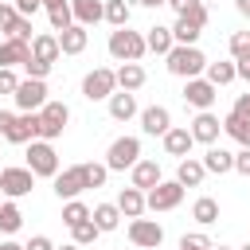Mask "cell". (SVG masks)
Masks as SVG:
<instances>
[{
  "label": "cell",
  "instance_id": "6da1fadb",
  "mask_svg": "<svg viewBox=\"0 0 250 250\" xmlns=\"http://www.w3.org/2000/svg\"><path fill=\"white\" fill-rule=\"evenodd\" d=\"M164 66H168V74H176V78L188 82V78H199V74L207 70V55H203L195 43H191V47H188V43H176V47L164 55Z\"/></svg>",
  "mask_w": 250,
  "mask_h": 250
},
{
  "label": "cell",
  "instance_id": "7a4b0ae2",
  "mask_svg": "<svg viewBox=\"0 0 250 250\" xmlns=\"http://www.w3.org/2000/svg\"><path fill=\"white\" fill-rule=\"evenodd\" d=\"M105 47H109V55H113L117 62H141V55L148 51V47H145V35L133 31V27H113Z\"/></svg>",
  "mask_w": 250,
  "mask_h": 250
},
{
  "label": "cell",
  "instance_id": "3957f363",
  "mask_svg": "<svg viewBox=\"0 0 250 250\" xmlns=\"http://www.w3.org/2000/svg\"><path fill=\"white\" fill-rule=\"evenodd\" d=\"M27 168L35 172V176H47V180H55L59 176V152H55V145L51 141H43V137H35L31 145H27Z\"/></svg>",
  "mask_w": 250,
  "mask_h": 250
},
{
  "label": "cell",
  "instance_id": "277c9868",
  "mask_svg": "<svg viewBox=\"0 0 250 250\" xmlns=\"http://www.w3.org/2000/svg\"><path fill=\"white\" fill-rule=\"evenodd\" d=\"M184 184L180 180H160L156 188H148L145 191V203H148V211H176L180 203H184Z\"/></svg>",
  "mask_w": 250,
  "mask_h": 250
},
{
  "label": "cell",
  "instance_id": "5b68a950",
  "mask_svg": "<svg viewBox=\"0 0 250 250\" xmlns=\"http://www.w3.org/2000/svg\"><path fill=\"white\" fill-rule=\"evenodd\" d=\"M117 90V74L109 66H94L86 78H82V98L86 102H109V94Z\"/></svg>",
  "mask_w": 250,
  "mask_h": 250
},
{
  "label": "cell",
  "instance_id": "8992f818",
  "mask_svg": "<svg viewBox=\"0 0 250 250\" xmlns=\"http://www.w3.org/2000/svg\"><path fill=\"white\" fill-rule=\"evenodd\" d=\"M141 160V137H117L105 152V168L109 172H125Z\"/></svg>",
  "mask_w": 250,
  "mask_h": 250
},
{
  "label": "cell",
  "instance_id": "52a82bcc",
  "mask_svg": "<svg viewBox=\"0 0 250 250\" xmlns=\"http://www.w3.org/2000/svg\"><path fill=\"white\" fill-rule=\"evenodd\" d=\"M66 121H70V105H66V102H47V105L39 109V137H43V141L62 137Z\"/></svg>",
  "mask_w": 250,
  "mask_h": 250
},
{
  "label": "cell",
  "instance_id": "ba28073f",
  "mask_svg": "<svg viewBox=\"0 0 250 250\" xmlns=\"http://www.w3.org/2000/svg\"><path fill=\"white\" fill-rule=\"evenodd\" d=\"M35 172L27 168V164H20V168H4L0 172V191H4V199H23L31 188H35Z\"/></svg>",
  "mask_w": 250,
  "mask_h": 250
},
{
  "label": "cell",
  "instance_id": "9c48e42d",
  "mask_svg": "<svg viewBox=\"0 0 250 250\" xmlns=\"http://www.w3.org/2000/svg\"><path fill=\"white\" fill-rule=\"evenodd\" d=\"M51 90H47V78H20V90L12 94L16 98V105H20V113L23 109H43L51 98H47Z\"/></svg>",
  "mask_w": 250,
  "mask_h": 250
},
{
  "label": "cell",
  "instance_id": "30bf717a",
  "mask_svg": "<svg viewBox=\"0 0 250 250\" xmlns=\"http://www.w3.org/2000/svg\"><path fill=\"white\" fill-rule=\"evenodd\" d=\"M215 98H219V86L211 82V78H188L184 82V102L191 105V109H211L215 105Z\"/></svg>",
  "mask_w": 250,
  "mask_h": 250
},
{
  "label": "cell",
  "instance_id": "8fae6325",
  "mask_svg": "<svg viewBox=\"0 0 250 250\" xmlns=\"http://www.w3.org/2000/svg\"><path fill=\"white\" fill-rule=\"evenodd\" d=\"M129 242L141 250H156L164 242V227L156 219H129Z\"/></svg>",
  "mask_w": 250,
  "mask_h": 250
},
{
  "label": "cell",
  "instance_id": "7c38bea8",
  "mask_svg": "<svg viewBox=\"0 0 250 250\" xmlns=\"http://www.w3.org/2000/svg\"><path fill=\"white\" fill-rule=\"evenodd\" d=\"M86 191V172H82V164H70V168H62L59 176H55V195L66 203V199H78Z\"/></svg>",
  "mask_w": 250,
  "mask_h": 250
},
{
  "label": "cell",
  "instance_id": "4fadbf2b",
  "mask_svg": "<svg viewBox=\"0 0 250 250\" xmlns=\"http://www.w3.org/2000/svg\"><path fill=\"white\" fill-rule=\"evenodd\" d=\"M191 137H195V145H219V133H223V121L211 113V109H199L195 117H191Z\"/></svg>",
  "mask_w": 250,
  "mask_h": 250
},
{
  "label": "cell",
  "instance_id": "5bb4252c",
  "mask_svg": "<svg viewBox=\"0 0 250 250\" xmlns=\"http://www.w3.org/2000/svg\"><path fill=\"white\" fill-rule=\"evenodd\" d=\"M172 129V113H168V105H148V109H141V133H148V137H164Z\"/></svg>",
  "mask_w": 250,
  "mask_h": 250
},
{
  "label": "cell",
  "instance_id": "9a60e30c",
  "mask_svg": "<svg viewBox=\"0 0 250 250\" xmlns=\"http://www.w3.org/2000/svg\"><path fill=\"white\" fill-rule=\"evenodd\" d=\"M160 141H164V152H168V156H180V160H184V156H191V145H195V137H191V129H188V125H172Z\"/></svg>",
  "mask_w": 250,
  "mask_h": 250
},
{
  "label": "cell",
  "instance_id": "2e32d148",
  "mask_svg": "<svg viewBox=\"0 0 250 250\" xmlns=\"http://www.w3.org/2000/svg\"><path fill=\"white\" fill-rule=\"evenodd\" d=\"M199 160H203V168H207L211 176H227V172H234V152L223 148V145H207V152H203Z\"/></svg>",
  "mask_w": 250,
  "mask_h": 250
},
{
  "label": "cell",
  "instance_id": "e0dca14e",
  "mask_svg": "<svg viewBox=\"0 0 250 250\" xmlns=\"http://www.w3.org/2000/svg\"><path fill=\"white\" fill-rule=\"evenodd\" d=\"M160 180H164V176H160V164H156V160H145V156H141V160L129 168V184H133V188H141V191L156 188Z\"/></svg>",
  "mask_w": 250,
  "mask_h": 250
},
{
  "label": "cell",
  "instance_id": "ac0fdd59",
  "mask_svg": "<svg viewBox=\"0 0 250 250\" xmlns=\"http://www.w3.org/2000/svg\"><path fill=\"white\" fill-rule=\"evenodd\" d=\"M113 203L121 207V215H125V219H141V215L148 211V203H145V191H141V188H133V184H129V188H121Z\"/></svg>",
  "mask_w": 250,
  "mask_h": 250
},
{
  "label": "cell",
  "instance_id": "d6986e66",
  "mask_svg": "<svg viewBox=\"0 0 250 250\" xmlns=\"http://www.w3.org/2000/svg\"><path fill=\"white\" fill-rule=\"evenodd\" d=\"M31 55L55 66V62H59V55H62V47H59V35H55V31H39V35L31 39Z\"/></svg>",
  "mask_w": 250,
  "mask_h": 250
},
{
  "label": "cell",
  "instance_id": "ffe728a7",
  "mask_svg": "<svg viewBox=\"0 0 250 250\" xmlns=\"http://www.w3.org/2000/svg\"><path fill=\"white\" fill-rule=\"evenodd\" d=\"M113 74H117V90H129V94H137V90L148 82V74H145L141 62H121Z\"/></svg>",
  "mask_w": 250,
  "mask_h": 250
},
{
  "label": "cell",
  "instance_id": "44dd1931",
  "mask_svg": "<svg viewBox=\"0 0 250 250\" xmlns=\"http://www.w3.org/2000/svg\"><path fill=\"white\" fill-rule=\"evenodd\" d=\"M90 219L98 223V230H102V234H109V230H117V227H121V219H125V215H121V207H117V203H94V207H90Z\"/></svg>",
  "mask_w": 250,
  "mask_h": 250
},
{
  "label": "cell",
  "instance_id": "7402d4cb",
  "mask_svg": "<svg viewBox=\"0 0 250 250\" xmlns=\"http://www.w3.org/2000/svg\"><path fill=\"white\" fill-rule=\"evenodd\" d=\"M31 59V43L23 39H0V66H23Z\"/></svg>",
  "mask_w": 250,
  "mask_h": 250
},
{
  "label": "cell",
  "instance_id": "603a6c76",
  "mask_svg": "<svg viewBox=\"0 0 250 250\" xmlns=\"http://www.w3.org/2000/svg\"><path fill=\"white\" fill-rule=\"evenodd\" d=\"M70 12H74V23H82V27H94L98 20H105L102 0H70Z\"/></svg>",
  "mask_w": 250,
  "mask_h": 250
},
{
  "label": "cell",
  "instance_id": "cb8c5ba5",
  "mask_svg": "<svg viewBox=\"0 0 250 250\" xmlns=\"http://www.w3.org/2000/svg\"><path fill=\"white\" fill-rule=\"evenodd\" d=\"M86 43H90V31H86L82 23H70L66 31H59V47H62V55H82Z\"/></svg>",
  "mask_w": 250,
  "mask_h": 250
},
{
  "label": "cell",
  "instance_id": "d4e9b609",
  "mask_svg": "<svg viewBox=\"0 0 250 250\" xmlns=\"http://www.w3.org/2000/svg\"><path fill=\"white\" fill-rule=\"evenodd\" d=\"M109 117H113V121H129V117H137V94H129V90H113V94H109Z\"/></svg>",
  "mask_w": 250,
  "mask_h": 250
},
{
  "label": "cell",
  "instance_id": "484cf974",
  "mask_svg": "<svg viewBox=\"0 0 250 250\" xmlns=\"http://www.w3.org/2000/svg\"><path fill=\"white\" fill-rule=\"evenodd\" d=\"M203 176H207V168H203V160H199V156H184V160H180V168H176V180H180L184 188H199V184H203Z\"/></svg>",
  "mask_w": 250,
  "mask_h": 250
},
{
  "label": "cell",
  "instance_id": "4316f807",
  "mask_svg": "<svg viewBox=\"0 0 250 250\" xmlns=\"http://www.w3.org/2000/svg\"><path fill=\"white\" fill-rule=\"evenodd\" d=\"M145 47H148L152 55H168V51L176 47V39H172V27H160V23H152V27L145 31Z\"/></svg>",
  "mask_w": 250,
  "mask_h": 250
},
{
  "label": "cell",
  "instance_id": "83f0119b",
  "mask_svg": "<svg viewBox=\"0 0 250 250\" xmlns=\"http://www.w3.org/2000/svg\"><path fill=\"white\" fill-rule=\"evenodd\" d=\"M223 133L230 141H238L242 148H250V117H238V113H227L223 117Z\"/></svg>",
  "mask_w": 250,
  "mask_h": 250
},
{
  "label": "cell",
  "instance_id": "f1b7e54d",
  "mask_svg": "<svg viewBox=\"0 0 250 250\" xmlns=\"http://www.w3.org/2000/svg\"><path fill=\"white\" fill-rule=\"evenodd\" d=\"M203 78H211L215 86H230V82L238 78V62H234V59H230V62H207Z\"/></svg>",
  "mask_w": 250,
  "mask_h": 250
},
{
  "label": "cell",
  "instance_id": "f546056e",
  "mask_svg": "<svg viewBox=\"0 0 250 250\" xmlns=\"http://www.w3.org/2000/svg\"><path fill=\"white\" fill-rule=\"evenodd\" d=\"M191 219H195L199 227H211V223H219V203H215L211 195H199V199L191 203Z\"/></svg>",
  "mask_w": 250,
  "mask_h": 250
},
{
  "label": "cell",
  "instance_id": "4dcf8cb0",
  "mask_svg": "<svg viewBox=\"0 0 250 250\" xmlns=\"http://www.w3.org/2000/svg\"><path fill=\"white\" fill-rule=\"evenodd\" d=\"M23 227V211L16 207V199H4L0 203V234H16Z\"/></svg>",
  "mask_w": 250,
  "mask_h": 250
},
{
  "label": "cell",
  "instance_id": "1f68e13d",
  "mask_svg": "<svg viewBox=\"0 0 250 250\" xmlns=\"http://www.w3.org/2000/svg\"><path fill=\"white\" fill-rule=\"evenodd\" d=\"M199 35H203L199 23H191L188 16H176V23H172V39H176V43H188V47H191V43H199Z\"/></svg>",
  "mask_w": 250,
  "mask_h": 250
},
{
  "label": "cell",
  "instance_id": "d6a6232c",
  "mask_svg": "<svg viewBox=\"0 0 250 250\" xmlns=\"http://www.w3.org/2000/svg\"><path fill=\"white\" fill-rule=\"evenodd\" d=\"M129 20H133V8L125 0H105V23L109 27H129Z\"/></svg>",
  "mask_w": 250,
  "mask_h": 250
},
{
  "label": "cell",
  "instance_id": "836d02e7",
  "mask_svg": "<svg viewBox=\"0 0 250 250\" xmlns=\"http://www.w3.org/2000/svg\"><path fill=\"white\" fill-rule=\"evenodd\" d=\"M98 234H102V230H98V223H94V219H82L78 227H70V242H78V246H94V242H98Z\"/></svg>",
  "mask_w": 250,
  "mask_h": 250
},
{
  "label": "cell",
  "instance_id": "e575fe53",
  "mask_svg": "<svg viewBox=\"0 0 250 250\" xmlns=\"http://www.w3.org/2000/svg\"><path fill=\"white\" fill-rule=\"evenodd\" d=\"M47 20H51V31H66V27L74 23L70 0H66V4H55V8H47Z\"/></svg>",
  "mask_w": 250,
  "mask_h": 250
},
{
  "label": "cell",
  "instance_id": "d590c367",
  "mask_svg": "<svg viewBox=\"0 0 250 250\" xmlns=\"http://www.w3.org/2000/svg\"><path fill=\"white\" fill-rule=\"evenodd\" d=\"M82 172H86V188H105V180H109L105 160H102V164H98V160H86V164H82Z\"/></svg>",
  "mask_w": 250,
  "mask_h": 250
},
{
  "label": "cell",
  "instance_id": "8d00e7d4",
  "mask_svg": "<svg viewBox=\"0 0 250 250\" xmlns=\"http://www.w3.org/2000/svg\"><path fill=\"white\" fill-rule=\"evenodd\" d=\"M82 219H90V207H86L82 199H66V203H62V223H66V227H78Z\"/></svg>",
  "mask_w": 250,
  "mask_h": 250
},
{
  "label": "cell",
  "instance_id": "74e56055",
  "mask_svg": "<svg viewBox=\"0 0 250 250\" xmlns=\"http://www.w3.org/2000/svg\"><path fill=\"white\" fill-rule=\"evenodd\" d=\"M230 59H234V62L250 59V31H234V35H230Z\"/></svg>",
  "mask_w": 250,
  "mask_h": 250
},
{
  "label": "cell",
  "instance_id": "f35d334b",
  "mask_svg": "<svg viewBox=\"0 0 250 250\" xmlns=\"http://www.w3.org/2000/svg\"><path fill=\"white\" fill-rule=\"evenodd\" d=\"M20 23V12H16V4L12 0H0V31L4 35H12V27Z\"/></svg>",
  "mask_w": 250,
  "mask_h": 250
},
{
  "label": "cell",
  "instance_id": "ab89813d",
  "mask_svg": "<svg viewBox=\"0 0 250 250\" xmlns=\"http://www.w3.org/2000/svg\"><path fill=\"white\" fill-rule=\"evenodd\" d=\"M211 246H215V242H211L203 230H191V234L180 238V250H211Z\"/></svg>",
  "mask_w": 250,
  "mask_h": 250
},
{
  "label": "cell",
  "instance_id": "60d3db41",
  "mask_svg": "<svg viewBox=\"0 0 250 250\" xmlns=\"http://www.w3.org/2000/svg\"><path fill=\"white\" fill-rule=\"evenodd\" d=\"M47 74H51V62H43V59H35V55L23 62V78H47Z\"/></svg>",
  "mask_w": 250,
  "mask_h": 250
},
{
  "label": "cell",
  "instance_id": "b9f144b4",
  "mask_svg": "<svg viewBox=\"0 0 250 250\" xmlns=\"http://www.w3.org/2000/svg\"><path fill=\"white\" fill-rule=\"evenodd\" d=\"M20 90V74L16 66H0V94H16Z\"/></svg>",
  "mask_w": 250,
  "mask_h": 250
},
{
  "label": "cell",
  "instance_id": "7bdbcfd3",
  "mask_svg": "<svg viewBox=\"0 0 250 250\" xmlns=\"http://www.w3.org/2000/svg\"><path fill=\"white\" fill-rule=\"evenodd\" d=\"M4 39H23V43H31L35 35H31V16H20V23L12 27V35H4Z\"/></svg>",
  "mask_w": 250,
  "mask_h": 250
},
{
  "label": "cell",
  "instance_id": "ee69618b",
  "mask_svg": "<svg viewBox=\"0 0 250 250\" xmlns=\"http://www.w3.org/2000/svg\"><path fill=\"white\" fill-rule=\"evenodd\" d=\"M184 16H188L191 23H199V27H207V4H203V0H195V4H191Z\"/></svg>",
  "mask_w": 250,
  "mask_h": 250
},
{
  "label": "cell",
  "instance_id": "f6af8a7d",
  "mask_svg": "<svg viewBox=\"0 0 250 250\" xmlns=\"http://www.w3.org/2000/svg\"><path fill=\"white\" fill-rule=\"evenodd\" d=\"M234 172L250 180V148H238V152H234Z\"/></svg>",
  "mask_w": 250,
  "mask_h": 250
},
{
  "label": "cell",
  "instance_id": "bcb514c9",
  "mask_svg": "<svg viewBox=\"0 0 250 250\" xmlns=\"http://www.w3.org/2000/svg\"><path fill=\"white\" fill-rule=\"evenodd\" d=\"M12 4H16V12H20V16H35V12L43 8V0H12Z\"/></svg>",
  "mask_w": 250,
  "mask_h": 250
},
{
  "label": "cell",
  "instance_id": "7dc6e473",
  "mask_svg": "<svg viewBox=\"0 0 250 250\" xmlns=\"http://www.w3.org/2000/svg\"><path fill=\"white\" fill-rule=\"evenodd\" d=\"M23 250H55V242H51L47 234H35V238H27V242H23Z\"/></svg>",
  "mask_w": 250,
  "mask_h": 250
},
{
  "label": "cell",
  "instance_id": "c3c4849f",
  "mask_svg": "<svg viewBox=\"0 0 250 250\" xmlns=\"http://www.w3.org/2000/svg\"><path fill=\"white\" fill-rule=\"evenodd\" d=\"M230 113H238V117H250V90L234 98V109H230Z\"/></svg>",
  "mask_w": 250,
  "mask_h": 250
},
{
  "label": "cell",
  "instance_id": "681fc988",
  "mask_svg": "<svg viewBox=\"0 0 250 250\" xmlns=\"http://www.w3.org/2000/svg\"><path fill=\"white\" fill-rule=\"evenodd\" d=\"M16 117H20V113H12V109H0V133H4V137L12 133V125H16Z\"/></svg>",
  "mask_w": 250,
  "mask_h": 250
},
{
  "label": "cell",
  "instance_id": "f907efd6",
  "mask_svg": "<svg viewBox=\"0 0 250 250\" xmlns=\"http://www.w3.org/2000/svg\"><path fill=\"white\" fill-rule=\"evenodd\" d=\"M191 4H195V0H168V8H172V12H176V16H184V12H188V8H191Z\"/></svg>",
  "mask_w": 250,
  "mask_h": 250
},
{
  "label": "cell",
  "instance_id": "816d5d0a",
  "mask_svg": "<svg viewBox=\"0 0 250 250\" xmlns=\"http://www.w3.org/2000/svg\"><path fill=\"white\" fill-rule=\"evenodd\" d=\"M238 78L250 86V59H242V62H238Z\"/></svg>",
  "mask_w": 250,
  "mask_h": 250
},
{
  "label": "cell",
  "instance_id": "f5cc1de1",
  "mask_svg": "<svg viewBox=\"0 0 250 250\" xmlns=\"http://www.w3.org/2000/svg\"><path fill=\"white\" fill-rule=\"evenodd\" d=\"M234 12H238V16H246V20H250V0H234Z\"/></svg>",
  "mask_w": 250,
  "mask_h": 250
},
{
  "label": "cell",
  "instance_id": "db71d44e",
  "mask_svg": "<svg viewBox=\"0 0 250 250\" xmlns=\"http://www.w3.org/2000/svg\"><path fill=\"white\" fill-rule=\"evenodd\" d=\"M137 4H145V8H160V4H168V0H137Z\"/></svg>",
  "mask_w": 250,
  "mask_h": 250
},
{
  "label": "cell",
  "instance_id": "11a10c76",
  "mask_svg": "<svg viewBox=\"0 0 250 250\" xmlns=\"http://www.w3.org/2000/svg\"><path fill=\"white\" fill-rule=\"evenodd\" d=\"M0 250H23V246H20V242H12V238H8V242H0Z\"/></svg>",
  "mask_w": 250,
  "mask_h": 250
},
{
  "label": "cell",
  "instance_id": "9f6ffc18",
  "mask_svg": "<svg viewBox=\"0 0 250 250\" xmlns=\"http://www.w3.org/2000/svg\"><path fill=\"white\" fill-rule=\"evenodd\" d=\"M55 250H82L78 242H62V246H55Z\"/></svg>",
  "mask_w": 250,
  "mask_h": 250
},
{
  "label": "cell",
  "instance_id": "6f0895ef",
  "mask_svg": "<svg viewBox=\"0 0 250 250\" xmlns=\"http://www.w3.org/2000/svg\"><path fill=\"white\" fill-rule=\"evenodd\" d=\"M55 4H66V0H43V8H55Z\"/></svg>",
  "mask_w": 250,
  "mask_h": 250
},
{
  "label": "cell",
  "instance_id": "680465c9",
  "mask_svg": "<svg viewBox=\"0 0 250 250\" xmlns=\"http://www.w3.org/2000/svg\"><path fill=\"white\" fill-rule=\"evenodd\" d=\"M211 250H230V246H211Z\"/></svg>",
  "mask_w": 250,
  "mask_h": 250
},
{
  "label": "cell",
  "instance_id": "91938a15",
  "mask_svg": "<svg viewBox=\"0 0 250 250\" xmlns=\"http://www.w3.org/2000/svg\"><path fill=\"white\" fill-rule=\"evenodd\" d=\"M238 250H250V242H246V246H238Z\"/></svg>",
  "mask_w": 250,
  "mask_h": 250
},
{
  "label": "cell",
  "instance_id": "94428289",
  "mask_svg": "<svg viewBox=\"0 0 250 250\" xmlns=\"http://www.w3.org/2000/svg\"><path fill=\"white\" fill-rule=\"evenodd\" d=\"M0 145H4V133H0Z\"/></svg>",
  "mask_w": 250,
  "mask_h": 250
},
{
  "label": "cell",
  "instance_id": "6125c7cd",
  "mask_svg": "<svg viewBox=\"0 0 250 250\" xmlns=\"http://www.w3.org/2000/svg\"><path fill=\"white\" fill-rule=\"evenodd\" d=\"M0 203H4V191H0Z\"/></svg>",
  "mask_w": 250,
  "mask_h": 250
},
{
  "label": "cell",
  "instance_id": "be15d7a7",
  "mask_svg": "<svg viewBox=\"0 0 250 250\" xmlns=\"http://www.w3.org/2000/svg\"><path fill=\"white\" fill-rule=\"evenodd\" d=\"M0 172H4V164H0Z\"/></svg>",
  "mask_w": 250,
  "mask_h": 250
}]
</instances>
